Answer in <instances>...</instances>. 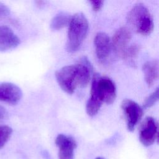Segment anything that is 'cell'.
Wrapping results in <instances>:
<instances>
[{
  "instance_id": "6da1fadb",
  "label": "cell",
  "mask_w": 159,
  "mask_h": 159,
  "mask_svg": "<svg viewBox=\"0 0 159 159\" xmlns=\"http://www.w3.org/2000/svg\"><path fill=\"white\" fill-rule=\"evenodd\" d=\"M88 31V22L82 12L71 16L68 24L66 49L70 53L77 51L81 45Z\"/></svg>"
},
{
  "instance_id": "7a4b0ae2",
  "label": "cell",
  "mask_w": 159,
  "mask_h": 159,
  "mask_svg": "<svg viewBox=\"0 0 159 159\" xmlns=\"http://www.w3.org/2000/svg\"><path fill=\"white\" fill-rule=\"evenodd\" d=\"M127 21L135 32L149 35L153 29V21L148 8L142 3L135 4L127 15Z\"/></svg>"
},
{
  "instance_id": "3957f363",
  "label": "cell",
  "mask_w": 159,
  "mask_h": 159,
  "mask_svg": "<svg viewBox=\"0 0 159 159\" xmlns=\"http://www.w3.org/2000/svg\"><path fill=\"white\" fill-rule=\"evenodd\" d=\"M55 78L63 91L69 94L73 93L77 86H83L84 76L79 63L59 69L55 73Z\"/></svg>"
},
{
  "instance_id": "277c9868",
  "label": "cell",
  "mask_w": 159,
  "mask_h": 159,
  "mask_svg": "<svg viewBox=\"0 0 159 159\" xmlns=\"http://www.w3.org/2000/svg\"><path fill=\"white\" fill-rule=\"evenodd\" d=\"M91 88L96 93L102 102L112 104L116 98V87L114 81L107 76L94 74L92 78Z\"/></svg>"
},
{
  "instance_id": "5b68a950",
  "label": "cell",
  "mask_w": 159,
  "mask_h": 159,
  "mask_svg": "<svg viewBox=\"0 0 159 159\" xmlns=\"http://www.w3.org/2000/svg\"><path fill=\"white\" fill-rule=\"evenodd\" d=\"M121 108L126 119L128 130L133 131L143 116V108L135 101L129 99L122 101Z\"/></svg>"
},
{
  "instance_id": "8992f818",
  "label": "cell",
  "mask_w": 159,
  "mask_h": 159,
  "mask_svg": "<svg viewBox=\"0 0 159 159\" xmlns=\"http://www.w3.org/2000/svg\"><path fill=\"white\" fill-rule=\"evenodd\" d=\"M158 138V123L152 117H147L141 124L139 130L140 142L146 147L152 145Z\"/></svg>"
},
{
  "instance_id": "52a82bcc",
  "label": "cell",
  "mask_w": 159,
  "mask_h": 159,
  "mask_svg": "<svg viewBox=\"0 0 159 159\" xmlns=\"http://www.w3.org/2000/svg\"><path fill=\"white\" fill-rule=\"evenodd\" d=\"M131 37V32L127 27H122L116 31L111 40V46L116 55L122 58Z\"/></svg>"
},
{
  "instance_id": "ba28073f",
  "label": "cell",
  "mask_w": 159,
  "mask_h": 159,
  "mask_svg": "<svg viewBox=\"0 0 159 159\" xmlns=\"http://www.w3.org/2000/svg\"><path fill=\"white\" fill-rule=\"evenodd\" d=\"M55 144L58 148L59 159H74V150L77 144L72 137L59 134L56 137Z\"/></svg>"
},
{
  "instance_id": "9c48e42d",
  "label": "cell",
  "mask_w": 159,
  "mask_h": 159,
  "mask_svg": "<svg viewBox=\"0 0 159 159\" xmlns=\"http://www.w3.org/2000/svg\"><path fill=\"white\" fill-rule=\"evenodd\" d=\"M94 44L98 59L101 62L105 63L112 50L111 40L109 35L103 32L97 33L94 39Z\"/></svg>"
},
{
  "instance_id": "30bf717a",
  "label": "cell",
  "mask_w": 159,
  "mask_h": 159,
  "mask_svg": "<svg viewBox=\"0 0 159 159\" xmlns=\"http://www.w3.org/2000/svg\"><path fill=\"white\" fill-rule=\"evenodd\" d=\"M22 96V92L16 84L7 82L0 83V101L15 105L20 101Z\"/></svg>"
},
{
  "instance_id": "8fae6325",
  "label": "cell",
  "mask_w": 159,
  "mask_h": 159,
  "mask_svg": "<svg viewBox=\"0 0 159 159\" xmlns=\"http://www.w3.org/2000/svg\"><path fill=\"white\" fill-rule=\"evenodd\" d=\"M20 43V39L10 27L6 25L0 26V52L14 49Z\"/></svg>"
},
{
  "instance_id": "7c38bea8",
  "label": "cell",
  "mask_w": 159,
  "mask_h": 159,
  "mask_svg": "<svg viewBox=\"0 0 159 159\" xmlns=\"http://www.w3.org/2000/svg\"><path fill=\"white\" fill-rule=\"evenodd\" d=\"M145 80L148 86H151L158 77V61L153 60L146 61L142 66Z\"/></svg>"
},
{
  "instance_id": "4fadbf2b",
  "label": "cell",
  "mask_w": 159,
  "mask_h": 159,
  "mask_svg": "<svg viewBox=\"0 0 159 159\" xmlns=\"http://www.w3.org/2000/svg\"><path fill=\"white\" fill-rule=\"evenodd\" d=\"M71 16L65 12H60L56 14L50 22V28L53 30H60L66 25H68Z\"/></svg>"
},
{
  "instance_id": "5bb4252c",
  "label": "cell",
  "mask_w": 159,
  "mask_h": 159,
  "mask_svg": "<svg viewBox=\"0 0 159 159\" xmlns=\"http://www.w3.org/2000/svg\"><path fill=\"white\" fill-rule=\"evenodd\" d=\"M140 51V47L137 44H132L128 47L125 50L122 58L129 63H134Z\"/></svg>"
},
{
  "instance_id": "9a60e30c",
  "label": "cell",
  "mask_w": 159,
  "mask_h": 159,
  "mask_svg": "<svg viewBox=\"0 0 159 159\" xmlns=\"http://www.w3.org/2000/svg\"><path fill=\"white\" fill-rule=\"evenodd\" d=\"M12 129L8 125H0V148H2L10 139Z\"/></svg>"
},
{
  "instance_id": "2e32d148",
  "label": "cell",
  "mask_w": 159,
  "mask_h": 159,
  "mask_svg": "<svg viewBox=\"0 0 159 159\" xmlns=\"http://www.w3.org/2000/svg\"><path fill=\"white\" fill-rule=\"evenodd\" d=\"M158 99V88H157L152 93H151L144 101L142 106L143 109H147L153 106Z\"/></svg>"
},
{
  "instance_id": "e0dca14e",
  "label": "cell",
  "mask_w": 159,
  "mask_h": 159,
  "mask_svg": "<svg viewBox=\"0 0 159 159\" xmlns=\"http://www.w3.org/2000/svg\"><path fill=\"white\" fill-rule=\"evenodd\" d=\"M89 2L91 4L93 9L94 11H99L102 7L104 1L101 0H93V1H90Z\"/></svg>"
},
{
  "instance_id": "ac0fdd59",
  "label": "cell",
  "mask_w": 159,
  "mask_h": 159,
  "mask_svg": "<svg viewBox=\"0 0 159 159\" xmlns=\"http://www.w3.org/2000/svg\"><path fill=\"white\" fill-rule=\"evenodd\" d=\"M10 9L5 4L2 3H0V16H7L9 14Z\"/></svg>"
},
{
  "instance_id": "d6986e66",
  "label": "cell",
  "mask_w": 159,
  "mask_h": 159,
  "mask_svg": "<svg viewBox=\"0 0 159 159\" xmlns=\"http://www.w3.org/2000/svg\"><path fill=\"white\" fill-rule=\"evenodd\" d=\"M7 116V112L6 109L0 105V121L5 119Z\"/></svg>"
},
{
  "instance_id": "ffe728a7",
  "label": "cell",
  "mask_w": 159,
  "mask_h": 159,
  "mask_svg": "<svg viewBox=\"0 0 159 159\" xmlns=\"http://www.w3.org/2000/svg\"><path fill=\"white\" fill-rule=\"evenodd\" d=\"M96 159H104V158H103L102 157H97Z\"/></svg>"
}]
</instances>
